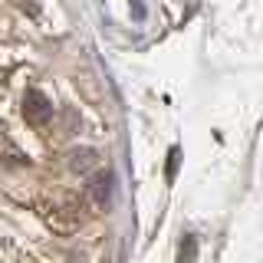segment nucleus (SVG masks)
<instances>
[{"mask_svg": "<svg viewBox=\"0 0 263 263\" xmlns=\"http://www.w3.org/2000/svg\"><path fill=\"white\" fill-rule=\"evenodd\" d=\"M23 115H27L30 125H46V119L53 115V105H49V99L40 89H30L23 96Z\"/></svg>", "mask_w": 263, "mask_h": 263, "instance_id": "f257e3e1", "label": "nucleus"}, {"mask_svg": "<svg viewBox=\"0 0 263 263\" xmlns=\"http://www.w3.org/2000/svg\"><path fill=\"white\" fill-rule=\"evenodd\" d=\"M89 191H92L96 204H109V197H112V178L109 175H96L92 184H89Z\"/></svg>", "mask_w": 263, "mask_h": 263, "instance_id": "f03ea898", "label": "nucleus"}, {"mask_svg": "<svg viewBox=\"0 0 263 263\" xmlns=\"http://www.w3.org/2000/svg\"><path fill=\"white\" fill-rule=\"evenodd\" d=\"M92 164H96V152H92V148H82V152L72 155V168H76V171H89Z\"/></svg>", "mask_w": 263, "mask_h": 263, "instance_id": "7ed1b4c3", "label": "nucleus"}, {"mask_svg": "<svg viewBox=\"0 0 263 263\" xmlns=\"http://www.w3.org/2000/svg\"><path fill=\"white\" fill-rule=\"evenodd\" d=\"M175 164H178V152H171V161H168V175H175Z\"/></svg>", "mask_w": 263, "mask_h": 263, "instance_id": "20e7f679", "label": "nucleus"}]
</instances>
